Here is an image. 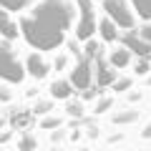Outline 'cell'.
<instances>
[{"label": "cell", "mask_w": 151, "mask_h": 151, "mask_svg": "<svg viewBox=\"0 0 151 151\" xmlns=\"http://www.w3.org/2000/svg\"><path fill=\"white\" fill-rule=\"evenodd\" d=\"M20 33L38 50H53L63 43L65 28L70 25V5L65 0H43L20 23Z\"/></svg>", "instance_id": "obj_1"}, {"label": "cell", "mask_w": 151, "mask_h": 151, "mask_svg": "<svg viewBox=\"0 0 151 151\" xmlns=\"http://www.w3.org/2000/svg\"><path fill=\"white\" fill-rule=\"evenodd\" d=\"M0 78L8 83H20L25 78V65L15 55V50L8 45H0Z\"/></svg>", "instance_id": "obj_2"}, {"label": "cell", "mask_w": 151, "mask_h": 151, "mask_svg": "<svg viewBox=\"0 0 151 151\" xmlns=\"http://www.w3.org/2000/svg\"><path fill=\"white\" fill-rule=\"evenodd\" d=\"M76 5H78V28H76V35L81 40H91V35L98 30L93 3L91 0H76Z\"/></svg>", "instance_id": "obj_3"}, {"label": "cell", "mask_w": 151, "mask_h": 151, "mask_svg": "<svg viewBox=\"0 0 151 151\" xmlns=\"http://www.w3.org/2000/svg\"><path fill=\"white\" fill-rule=\"evenodd\" d=\"M103 10H106V18L113 20L119 28H134V10L129 8L126 0H103Z\"/></svg>", "instance_id": "obj_4"}, {"label": "cell", "mask_w": 151, "mask_h": 151, "mask_svg": "<svg viewBox=\"0 0 151 151\" xmlns=\"http://www.w3.org/2000/svg\"><path fill=\"white\" fill-rule=\"evenodd\" d=\"M93 81V70H91V63L88 60H81V63L73 68V73H70V86L76 88H88Z\"/></svg>", "instance_id": "obj_5"}, {"label": "cell", "mask_w": 151, "mask_h": 151, "mask_svg": "<svg viewBox=\"0 0 151 151\" xmlns=\"http://www.w3.org/2000/svg\"><path fill=\"white\" fill-rule=\"evenodd\" d=\"M25 70L33 78H45V76H48V63L40 58V53H30L28 60H25Z\"/></svg>", "instance_id": "obj_6"}, {"label": "cell", "mask_w": 151, "mask_h": 151, "mask_svg": "<svg viewBox=\"0 0 151 151\" xmlns=\"http://www.w3.org/2000/svg\"><path fill=\"white\" fill-rule=\"evenodd\" d=\"M18 33H20V25L10 18V13H8V10L0 8V35L8 38V40H13V38H18Z\"/></svg>", "instance_id": "obj_7"}, {"label": "cell", "mask_w": 151, "mask_h": 151, "mask_svg": "<svg viewBox=\"0 0 151 151\" xmlns=\"http://www.w3.org/2000/svg\"><path fill=\"white\" fill-rule=\"evenodd\" d=\"M124 48L136 50L139 55H146V53L151 50V45L146 43V40H144L141 35H136V33H129V35H126V40H124Z\"/></svg>", "instance_id": "obj_8"}, {"label": "cell", "mask_w": 151, "mask_h": 151, "mask_svg": "<svg viewBox=\"0 0 151 151\" xmlns=\"http://www.w3.org/2000/svg\"><path fill=\"white\" fill-rule=\"evenodd\" d=\"M108 60H111L113 68H126V65H129V60H131V50L121 45V48L111 50V58H108Z\"/></svg>", "instance_id": "obj_9"}, {"label": "cell", "mask_w": 151, "mask_h": 151, "mask_svg": "<svg viewBox=\"0 0 151 151\" xmlns=\"http://www.w3.org/2000/svg\"><path fill=\"white\" fill-rule=\"evenodd\" d=\"M116 28L119 25H116L113 20H108V18L98 23V33H101L103 40H116V38H119V30H116Z\"/></svg>", "instance_id": "obj_10"}, {"label": "cell", "mask_w": 151, "mask_h": 151, "mask_svg": "<svg viewBox=\"0 0 151 151\" xmlns=\"http://www.w3.org/2000/svg\"><path fill=\"white\" fill-rule=\"evenodd\" d=\"M131 5L144 20H151V0H131Z\"/></svg>", "instance_id": "obj_11"}, {"label": "cell", "mask_w": 151, "mask_h": 151, "mask_svg": "<svg viewBox=\"0 0 151 151\" xmlns=\"http://www.w3.org/2000/svg\"><path fill=\"white\" fill-rule=\"evenodd\" d=\"M53 96L55 98H68L70 96V83L68 81H55L53 83Z\"/></svg>", "instance_id": "obj_12"}, {"label": "cell", "mask_w": 151, "mask_h": 151, "mask_svg": "<svg viewBox=\"0 0 151 151\" xmlns=\"http://www.w3.org/2000/svg\"><path fill=\"white\" fill-rule=\"evenodd\" d=\"M25 3L28 0H0V8H3V10H23V8H25Z\"/></svg>", "instance_id": "obj_13"}, {"label": "cell", "mask_w": 151, "mask_h": 151, "mask_svg": "<svg viewBox=\"0 0 151 151\" xmlns=\"http://www.w3.org/2000/svg\"><path fill=\"white\" fill-rule=\"evenodd\" d=\"M113 81V70H108L106 65H98V83L101 86H106V83Z\"/></svg>", "instance_id": "obj_14"}, {"label": "cell", "mask_w": 151, "mask_h": 151, "mask_svg": "<svg viewBox=\"0 0 151 151\" xmlns=\"http://www.w3.org/2000/svg\"><path fill=\"white\" fill-rule=\"evenodd\" d=\"M136 116H139L136 111H129V113H119V116H116V121H119V124H126V121H136Z\"/></svg>", "instance_id": "obj_15"}, {"label": "cell", "mask_w": 151, "mask_h": 151, "mask_svg": "<svg viewBox=\"0 0 151 151\" xmlns=\"http://www.w3.org/2000/svg\"><path fill=\"white\" fill-rule=\"evenodd\" d=\"M139 35H141V38L146 40V43L151 45V23H149V25H144V28H141V33H139Z\"/></svg>", "instance_id": "obj_16"}, {"label": "cell", "mask_w": 151, "mask_h": 151, "mask_svg": "<svg viewBox=\"0 0 151 151\" xmlns=\"http://www.w3.org/2000/svg\"><path fill=\"white\" fill-rule=\"evenodd\" d=\"M33 146H35L33 139H23V149H33Z\"/></svg>", "instance_id": "obj_17"}, {"label": "cell", "mask_w": 151, "mask_h": 151, "mask_svg": "<svg viewBox=\"0 0 151 151\" xmlns=\"http://www.w3.org/2000/svg\"><path fill=\"white\" fill-rule=\"evenodd\" d=\"M141 136H144V139H151V124H149V126H146V129H144V131H141Z\"/></svg>", "instance_id": "obj_18"}, {"label": "cell", "mask_w": 151, "mask_h": 151, "mask_svg": "<svg viewBox=\"0 0 151 151\" xmlns=\"http://www.w3.org/2000/svg\"><path fill=\"white\" fill-rule=\"evenodd\" d=\"M0 98H3V101H8V98H10V91H5V88H0Z\"/></svg>", "instance_id": "obj_19"}]
</instances>
